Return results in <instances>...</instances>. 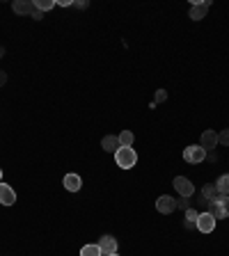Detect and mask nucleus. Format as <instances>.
Returning a JSON list of instances; mask_svg holds the SVG:
<instances>
[{
	"instance_id": "nucleus-13",
	"label": "nucleus",
	"mask_w": 229,
	"mask_h": 256,
	"mask_svg": "<svg viewBox=\"0 0 229 256\" xmlns=\"http://www.w3.org/2000/svg\"><path fill=\"white\" fill-rule=\"evenodd\" d=\"M215 190H218V195H229V174H222L215 181Z\"/></svg>"
},
{
	"instance_id": "nucleus-11",
	"label": "nucleus",
	"mask_w": 229,
	"mask_h": 256,
	"mask_svg": "<svg viewBox=\"0 0 229 256\" xmlns=\"http://www.w3.org/2000/svg\"><path fill=\"white\" fill-rule=\"evenodd\" d=\"M64 188H67L69 192H78V190L83 188V179H80L78 174H67V176H64Z\"/></svg>"
},
{
	"instance_id": "nucleus-19",
	"label": "nucleus",
	"mask_w": 229,
	"mask_h": 256,
	"mask_svg": "<svg viewBox=\"0 0 229 256\" xmlns=\"http://www.w3.org/2000/svg\"><path fill=\"white\" fill-rule=\"evenodd\" d=\"M202 195H204L206 201H211V199H215V197H218V190H215V185H204Z\"/></svg>"
},
{
	"instance_id": "nucleus-10",
	"label": "nucleus",
	"mask_w": 229,
	"mask_h": 256,
	"mask_svg": "<svg viewBox=\"0 0 229 256\" xmlns=\"http://www.w3.org/2000/svg\"><path fill=\"white\" fill-rule=\"evenodd\" d=\"M16 201V192L9 188L7 183H0V203L2 206H12Z\"/></svg>"
},
{
	"instance_id": "nucleus-14",
	"label": "nucleus",
	"mask_w": 229,
	"mask_h": 256,
	"mask_svg": "<svg viewBox=\"0 0 229 256\" xmlns=\"http://www.w3.org/2000/svg\"><path fill=\"white\" fill-rule=\"evenodd\" d=\"M35 5L32 2H25V0H16L14 2V12L16 14H32Z\"/></svg>"
},
{
	"instance_id": "nucleus-3",
	"label": "nucleus",
	"mask_w": 229,
	"mask_h": 256,
	"mask_svg": "<svg viewBox=\"0 0 229 256\" xmlns=\"http://www.w3.org/2000/svg\"><path fill=\"white\" fill-rule=\"evenodd\" d=\"M204 158H206V151L202 149L199 144L186 146V151H183V160L191 163V165H199V163H204Z\"/></svg>"
},
{
	"instance_id": "nucleus-1",
	"label": "nucleus",
	"mask_w": 229,
	"mask_h": 256,
	"mask_svg": "<svg viewBox=\"0 0 229 256\" xmlns=\"http://www.w3.org/2000/svg\"><path fill=\"white\" fill-rule=\"evenodd\" d=\"M215 219H222L229 215V195H218L215 199H211L209 201V211Z\"/></svg>"
},
{
	"instance_id": "nucleus-22",
	"label": "nucleus",
	"mask_w": 229,
	"mask_h": 256,
	"mask_svg": "<svg viewBox=\"0 0 229 256\" xmlns=\"http://www.w3.org/2000/svg\"><path fill=\"white\" fill-rule=\"evenodd\" d=\"M176 206H179V208H186V211L191 208V206H188V199H186V197H181V201H176Z\"/></svg>"
},
{
	"instance_id": "nucleus-17",
	"label": "nucleus",
	"mask_w": 229,
	"mask_h": 256,
	"mask_svg": "<svg viewBox=\"0 0 229 256\" xmlns=\"http://www.w3.org/2000/svg\"><path fill=\"white\" fill-rule=\"evenodd\" d=\"M32 5H35V9H39L41 14H44V12H48V9H53V7H55V2H53V0H35Z\"/></svg>"
},
{
	"instance_id": "nucleus-9",
	"label": "nucleus",
	"mask_w": 229,
	"mask_h": 256,
	"mask_svg": "<svg viewBox=\"0 0 229 256\" xmlns=\"http://www.w3.org/2000/svg\"><path fill=\"white\" fill-rule=\"evenodd\" d=\"M209 7H211V2L209 0H204V2H195L191 7V18L192 21H202L206 16V12H209Z\"/></svg>"
},
{
	"instance_id": "nucleus-26",
	"label": "nucleus",
	"mask_w": 229,
	"mask_h": 256,
	"mask_svg": "<svg viewBox=\"0 0 229 256\" xmlns=\"http://www.w3.org/2000/svg\"><path fill=\"white\" fill-rule=\"evenodd\" d=\"M110 256H117V254H110Z\"/></svg>"
},
{
	"instance_id": "nucleus-12",
	"label": "nucleus",
	"mask_w": 229,
	"mask_h": 256,
	"mask_svg": "<svg viewBox=\"0 0 229 256\" xmlns=\"http://www.w3.org/2000/svg\"><path fill=\"white\" fill-rule=\"evenodd\" d=\"M101 146H103V151H108V153H117V149H119L122 144H119V137L106 135L103 140H101Z\"/></svg>"
},
{
	"instance_id": "nucleus-6",
	"label": "nucleus",
	"mask_w": 229,
	"mask_h": 256,
	"mask_svg": "<svg viewBox=\"0 0 229 256\" xmlns=\"http://www.w3.org/2000/svg\"><path fill=\"white\" fill-rule=\"evenodd\" d=\"M202 231V234H211L215 229V218L211 215V213H199V218H197V224H195Z\"/></svg>"
},
{
	"instance_id": "nucleus-21",
	"label": "nucleus",
	"mask_w": 229,
	"mask_h": 256,
	"mask_svg": "<svg viewBox=\"0 0 229 256\" xmlns=\"http://www.w3.org/2000/svg\"><path fill=\"white\" fill-rule=\"evenodd\" d=\"M165 98H168L165 90H158V91H156V103H160V101H165Z\"/></svg>"
},
{
	"instance_id": "nucleus-25",
	"label": "nucleus",
	"mask_w": 229,
	"mask_h": 256,
	"mask_svg": "<svg viewBox=\"0 0 229 256\" xmlns=\"http://www.w3.org/2000/svg\"><path fill=\"white\" fill-rule=\"evenodd\" d=\"M0 181H2V169H0Z\"/></svg>"
},
{
	"instance_id": "nucleus-24",
	"label": "nucleus",
	"mask_w": 229,
	"mask_h": 256,
	"mask_svg": "<svg viewBox=\"0 0 229 256\" xmlns=\"http://www.w3.org/2000/svg\"><path fill=\"white\" fill-rule=\"evenodd\" d=\"M5 80H7V75H5V71H0V85H5Z\"/></svg>"
},
{
	"instance_id": "nucleus-18",
	"label": "nucleus",
	"mask_w": 229,
	"mask_h": 256,
	"mask_svg": "<svg viewBox=\"0 0 229 256\" xmlns=\"http://www.w3.org/2000/svg\"><path fill=\"white\" fill-rule=\"evenodd\" d=\"M197 218H199V213L195 211V208H188V211H186V226H188V229L195 226L197 224Z\"/></svg>"
},
{
	"instance_id": "nucleus-5",
	"label": "nucleus",
	"mask_w": 229,
	"mask_h": 256,
	"mask_svg": "<svg viewBox=\"0 0 229 256\" xmlns=\"http://www.w3.org/2000/svg\"><path fill=\"white\" fill-rule=\"evenodd\" d=\"M176 208V199L170 195H160L158 199H156V211L163 213V215H170V213Z\"/></svg>"
},
{
	"instance_id": "nucleus-16",
	"label": "nucleus",
	"mask_w": 229,
	"mask_h": 256,
	"mask_svg": "<svg viewBox=\"0 0 229 256\" xmlns=\"http://www.w3.org/2000/svg\"><path fill=\"white\" fill-rule=\"evenodd\" d=\"M117 137H119V144H122V146H133V140H135V135H133L131 130H122Z\"/></svg>"
},
{
	"instance_id": "nucleus-4",
	"label": "nucleus",
	"mask_w": 229,
	"mask_h": 256,
	"mask_svg": "<svg viewBox=\"0 0 229 256\" xmlns=\"http://www.w3.org/2000/svg\"><path fill=\"white\" fill-rule=\"evenodd\" d=\"M174 190L181 197H186V199H191V197L195 195V185H192L186 176H176V179H174Z\"/></svg>"
},
{
	"instance_id": "nucleus-23",
	"label": "nucleus",
	"mask_w": 229,
	"mask_h": 256,
	"mask_svg": "<svg viewBox=\"0 0 229 256\" xmlns=\"http://www.w3.org/2000/svg\"><path fill=\"white\" fill-rule=\"evenodd\" d=\"M32 18H37V21H39V18H44V16H41V12H39V9H32Z\"/></svg>"
},
{
	"instance_id": "nucleus-8",
	"label": "nucleus",
	"mask_w": 229,
	"mask_h": 256,
	"mask_svg": "<svg viewBox=\"0 0 229 256\" xmlns=\"http://www.w3.org/2000/svg\"><path fill=\"white\" fill-rule=\"evenodd\" d=\"M99 247H101V254L103 256H110V254H117V240L113 236H103L99 240Z\"/></svg>"
},
{
	"instance_id": "nucleus-15",
	"label": "nucleus",
	"mask_w": 229,
	"mask_h": 256,
	"mask_svg": "<svg viewBox=\"0 0 229 256\" xmlns=\"http://www.w3.org/2000/svg\"><path fill=\"white\" fill-rule=\"evenodd\" d=\"M80 256H103V254H101L99 245H83V249H80Z\"/></svg>"
},
{
	"instance_id": "nucleus-20",
	"label": "nucleus",
	"mask_w": 229,
	"mask_h": 256,
	"mask_svg": "<svg viewBox=\"0 0 229 256\" xmlns=\"http://www.w3.org/2000/svg\"><path fill=\"white\" fill-rule=\"evenodd\" d=\"M218 142H222L225 146H229V130H222L220 135H218Z\"/></svg>"
},
{
	"instance_id": "nucleus-2",
	"label": "nucleus",
	"mask_w": 229,
	"mask_h": 256,
	"mask_svg": "<svg viewBox=\"0 0 229 256\" xmlns=\"http://www.w3.org/2000/svg\"><path fill=\"white\" fill-rule=\"evenodd\" d=\"M114 160H117V165L122 167V169H131L137 163V153L133 146H119L117 153H114Z\"/></svg>"
},
{
	"instance_id": "nucleus-7",
	"label": "nucleus",
	"mask_w": 229,
	"mask_h": 256,
	"mask_svg": "<svg viewBox=\"0 0 229 256\" xmlns=\"http://www.w3.org/2000/svg\"><path fill=\"white\" fill-rule=\"evenodd\" d=\"M199 146H202L204 151H213L215 146H218V133H215V130H204Z\"/></svg>"
}]
</instances>
